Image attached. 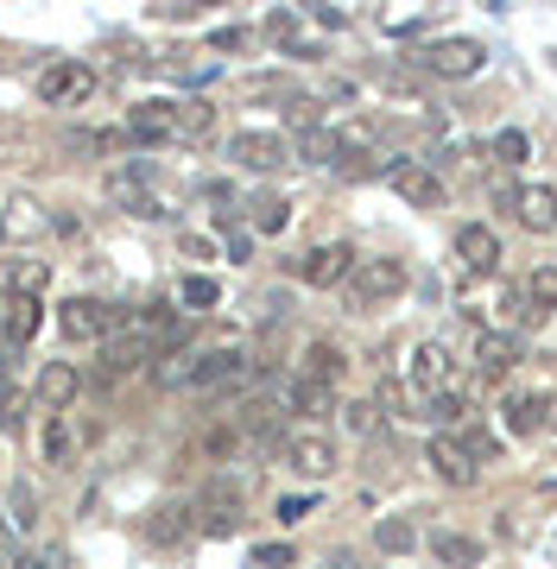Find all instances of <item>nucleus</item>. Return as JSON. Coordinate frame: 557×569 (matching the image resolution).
Returning a JSON list of instances; mask_svg holds the SVG:
<instances>
[{"label":"nucleus","instance_id":"obj_1","mask_svg":"<svg viewBox=\"0 0 557 569\" xmlns=\"http://www.w3.org/2000/svg\"><path fill=\"white\" fill-rule=\"evenodd\" d=\"M406 284H412L406 260L380 253V260H355V272L342 279V291H349V305H355V310H374V305H387V298H399Z\"/></svg>","mask_w":557,"mask_h":569},{"label":"nucleus","instance_id":"obj_2","mask_svg":"<svg viewBox=\"0 0 557 569\" xmlns=\"http://www.w3.org/2000/svg\"><path fill=\"white\" fill-rule=\"evenodd\" d=\"M58 329L70 342H115L127 329V310L121 305H102V298H63L58 305Z\"/></svg>","mask_w":557,"mask_h":569},{"label":"nucleus","instance_id":"obj_3","mask_svg":"<svg viewBox=\"0 0 557 569\" xmlns=\"http://www.w3.org/2000/svg\"><path fill=\"white\" fill-rule=\"evenodd\" d=\"M108 197H115L127 216H140V222H159V216H166V203L152 197V164H146V159L121 164V171L108 178Z\"/></svg>","mask_w":557,"mask_h":569},{"label":"nucleus","instance_id":"obj_4","mask_svg":"<svg viewBox=\"0 0 557 569\" xmlns=\"http://www.w3.org/2000/svg\"><path fill=\"white\" fill-rule=\"evenodd\" d=\"M89 89H96V70L89 63H44L39 70V102H51V108H70V102H83Z\"/></svg>","mask_w":557,"mask_h":569},{"label":"nucleus","instance_id":"obj_5","mask_svg":"<svg viewBox=\"0 0 557 569\" xmlns=\"http://www.w3.org/2000/svg\"><path fill=\"white\" fill-rule=\"evenodd\" d=\"M248 355L241 348H209V355H197V367H190V387L197 392H216V387H248Z\"/></svg>","mask_w":557,"mask_h":569},{"label":"nucleus","instance_id":"obj_6","mask_svg":"<svg viewBox=\"0 0 557 569\" xmlns=\"http://www.w3.org/2000/svg\"><path fill=\"white\" fill-rule=\"evenodd\" d=\"M412 387L418 399H444V392H456V361L444 342H418L412 348Z\"/></svg>","mask_w":557,"mask_h":569},{"label":"nucleus","instance_id":"obj_7","mask_svg":"<svg viewBox=\"0 0 557 569\" xmlns=\"http://www.w3.org/2000/svg\"><path fill=\"white\" fill-rule=\"evenodd\" d=\"M83 392V367H70V361H44L39 367V380H32V399H39L44 418H63V406Z\"/></svg>","mask_w":557,"mask_h":569},{"label":"nucleus","instance_id":"obj_8","mask_svg":"<svg viewBox=\"0 0 557 569\" xmlns=\"http://www.w3.org/2000/svg\"><path fill=\"white\" fill-rule=\"evenodd\" d=\"M228 159L241 164V171H279L291 159V146L279 133H260V127H241L235 140H228Z\"/></svg>","mask_w":557,"mask_h":569},{"label":"nucleus","instance_id":"obj_9","mask_svg":"<svg viewBox=\"0 0 557 569\" xmlns=\"http://www.w3.org/2000/svg\"><path fill=\"white\" fill-rule=\"evenodd\" d=\"M519 361H526V348H519L514 329H481V336H475V373H481V380H507Z\"/></svg>","mask_w":557,"mask_h":569},{"label":"nucleus","instance_id":"obj_10","mask_svg":"<svg viewBox=\"0 0 557 569\" xmlns=\"http://www.w3.org/2000/svg\"><path fill=\"white\" fill-rule=\"evenodd\" d=\"M190 531H197V507H185V500H159V507L140 519V538L146 545H159V550L185 545Z\"/></svg>","mask_w":557,"mask_h":569},{"label":"nucleus","instance_id":"obj_11","mask_svg":"<svg viewBox=\"0 0 557 569\" xmlns=\"http://www.w3.org/2000/svg\"><path fill=\"white\" fill-rule=\"evenodd\" d=\"M178 108H185V102H140L133 114H127V140H140V146L185 140V127H178Z\"/></svg>","mask_w":557,"mask_h":569},{"label":"nucleus","instance_id":"obj_12","mask_svg":"<svg viewBox=\"0 0 557 569\" xmlns=\"http://www.w3.org/2000/svg\"><path fill=\"white\" fill-rule=\"evenodd\" d=\"M355 272V247L349 241H330V247H310L305 260H298V279L317 284V291H330V284H342Z\"/></svg>","mask_w":557,"mask_h":569},{"label":"nucleus","instance_id":"obj_13","mask_svg":"<svg viewBox=\"0 0 557 569\" xmlns=\"http://www.w3.org/2000/svg\"><path fill=\"white\" fill-rule=\"evenodd\" d=\"M500 418H507V430H514V437L551 430V425H557V392H507Z\"/></svg>","mask_w":557,"mask_h":569},{"label":"nucleus","instance_id":"obj_14","mask_svg":"<svg viewBox=\"0 0 557 569\" xmlns=\"http://www.w3.org/2000/svg\"><path fill=\"white\" fill-rule=\"evenodd\" d=\"M481 58H488V51H481L475 39H437L431 51H418V63H425L431 77H475Z\"/></svg>","mask_w":557,"mask_h":569},{"label":"nucleus","instance_id":"obj_15","mask_svg":"<svg viewBox=\"0 0 557 569\" xmlns=\"http://www.w3.org/2000/svg\"><path fill=\"white\" fill-rule=\"evenodd\" d=\"M425 462H431V475L437 481H450V488H469L475 481V462H469V449H462L456 430H437L431 449H425Z\"/></svg>","mask_w":557,"mask_h":569},{"label":"nucleus","instance_id":"obj_16","mask_svg":"<svg viewBox=\"0 0 557 569\" xmlns=\"http://www.w3.org/2000/svg\"><path fill=\"white\" fill-rule=\"evenodd\" d=\"M387 178H392V190H399L412 209H444V203H450L444 178H437V171H425V164H392Z\"/></svg>","mask_w":557,"mask_h":569},{"label":"nucleus","instance_id":"obj_17","mask_svg":"<svg viewBox=\"0 0 557 569\" xmlns=\"http://www.w3.org/2000/svg\"><path fill=\"white\" fill-rule=\"evenodd\" d=\"M286 462L298 468V475H310V481H324L336 468V443L324 430H298V437H286Z\"/></svg>","mask_w":557,"mask_h":569},{"label":"nucleus","instance_id":"obj_18","mask_svg":"<svg viewBox=\"0 0 557 569\" xmlns=\"http://www.w3.org/2000/svg\"><path fill=\"white\" fill-rule=\"evenodd\" d=\"M279 411H291V418H310V425H317V418H330V411H336V392L298 373V380H279Z\"/></svg>","mask_w":557,"mask_h":569},{"label":"nucleus","instance_id":"obj_19","mask_svg":"<svg viewBox=\"0 0 557 569\" xmlns=\"http://www.w3.org/2000/svg\"><path fill=\"white\" fill-rule=\"evenodd\" d=\"M159 348L146 342L140 329H121L115 342H102V380H121V373H140L146 361H152Z\"/></svg>","mask_w":557,"mask_h":569},{"label":"nucleus","instance_id":"obj_20","mask_svg":"<svg viewBox=\"0 0 557 569\" xmlns=\"http://www.w3.org/2000/svg\"><path fill=\"white\" fill-rule=\"evenodd\" d=\"M519 209V228H533V234H557V190L551 183H526L514 197Z\"/></svg>","mask_w":557,"mask_h":569},{"label":"nucleus","instance_id":"obj_21","mask_svg":"<svg viewBox=\"0 0 557 569\" xmlns=\"http://www.w3.org/2000/svg\"><path fill=\"white\" fill-rule=\"evenodd\" d=\"M456 253H462L469 272H495V266H500V234H495V228H481V222H462Z\"/></svg>","mask_w":557,"mask_h":569},{"label":"nucleus","instance_id":"obj_22","mask_svg":"<svg viewBox=\"0 0 557 569\" xmlns=\"http://www.w3.org/2000/svg\"><path fill=\"white\" fill-rule=\"evenodd\" d=\"M44 234V209L32 197H7L0 203V241H39Z\"/></svg>","mask_w":557,"mask_h":569},{"label":"nucleus","instance_id":"obj_23","mask_svg":"<svg viewBox=\"0 0 557 569\" xmlns=\"http://www.w3.org/2000/svg\"><path fill=\"white\" fill-rule=\"evenodd\" d=\"M39 298H7V310H0V342L7 348H26L32 336H39Z\"/></svg>","mask_w":557,"mask_h":569},{"label":"nucleus","instance_id":"obj_24","mask_svg":"<svg viewBox=\"0 0 557 569\" xmlns=\"http://www.w3.org/2000/svg\"><path fill=\"white\" fill-rule=\"evenodd\" d=\"M342 373H349V355H342L336 342H310L305 348V380H317V387L336 392V380H342Z\"/></svg>","mask_w":557,"mask_h":569},{"label":"nucleus","instance_id":"obj_25","mask_svg":"<svg viewBox=\"0 0 557 569\" xmlns=\"http://www.w3.org/2000/svg\"><path fill=\"white\" fill-rule=\"evenodd\" d=\"M431 557L450 569H475L481 563V538H469V531H431Z\"/></svg>","mask_w":557,"mask_h":569},{"label":"nucleus","instance_id":"obj_26","mask_svg":"<svg viewBox=\"0 0 557 569\" xmlns=\"http://www.w3.org/2000/svg\"><path fill=\"white\" fill-rule=\"evenodd\" d=\"M298 159L305 164H342L349 159V140L330 133V127H310V133H298Z\"/></svg>","mask_w":557,"mask_h":569},{"label":"nucleus","instance_id":"obj_27","mask_svg":"<svg viewBox=\"0 0 557 569\" xmlns=\"http://www.w3.org/2000/svg\"><path fill=\"white\" fill-rule=\"evenodd\" d=\"M44 279H51V266H44V260H13V266H0V291H13V298H39Z\"/></svg>","mask_w":557,"mask_h":569},{"label":"nucleus","instance_id":"obj_28","mask_svg":"<svg viewBox=\"0 0 557 569\" xmlns=\"http://www.w3.org/2000/svg\"><path fill=\"white\" fill-rule=\"evenodd\" d=\"M7 526L13 531H32L39 526V488H32V481H7Z\"/></svg>","mask_w":557,"mask_h":569},{"label":"nucleus","instance_id":"obj_29","mask_svg":"<svg viewBox=\"0 0 557 569\" xmlns=\"http://www.w3.org/2000/svg\"><path fill=\"white\" fill-rule=\"evenodd\" d=\"M374 545L387 550V557H412V545H418L412 519H399V512H392V519H380V526H374Z\"/></svg>","mask_w":557,"mask_h":569},{"label":"nucleus","instance_id":"obj_30","mask_svg":"<svg viewBox=\"0 0 557 569\" xmlns=\"http://www.w3.org/2000/svg\"><path fill=\"white\" fill-rule=\"evenodd\" d=\"M178 305H185V310H216V305H222V284L209 279V272H185V284H178Z\"/></svg>","mask_w":557,"mask_h":569},{"label":"nucleus","instance_id":"obj_31","mask_svg":"<svg viewBox=\"0 0 557 569\" xmlns=\"http://www.w3.org/2000/svg\"><path fill=\"white\" fill-rule=\"evenodd\" d=\"M248 222H253V234H279V228L291 222V203H286V197H260Z\"/></svg>","mask_w":557,"mask_h":569},{"label":"nucleus","instance_id":"obj_32","mask_svg":"<svg viewBox=\"0 0 557 569\" xmlns=\"http://www.w3.org/2000/svg\"><path fill=\"white\" fill-rule=\"evenodd\" d=\"M70 456H77V437H70V425H63V418H44V462H70Z\"/></svg>","mask_w":557,"mask_h":569},{"label":"nucleus","instance_id":"obj_33","mask_svg":"<svg viewBox=\"0 0 557 569\" xmlns=\"http://www.w3.org/2000/svg\"><path fill=\"white\" fill-rule=\"evenodd\" d=\"M13 569H70V550L63 545H39V550H20Z\"/></svg>","mask_w":557,"mask_h":569},{"label":"nucleus","instance_id":"obj_34","mask_svg":"<svg viewBox=\"0 0 557 569\" xmlns=\"http://www.w3.org/2000/svg\"><path fill=\"white\" fill-rule=\"evenodd\" d=\"M342 425H349L355 437H374V430H380V406H374V399H355V406H342Z\"/></svg>","mask_w":557,"mask_h":569},{"label":"nucleus","instance_id":"obj_35","mask_svg":"<svg viewBox=\"0 0 557 569\" xmlns=\"http://www.w3.org/2000/svg\"><path fill=\"white\" fill-rule=\"evenodd\" d=\"M456 437H462V449H469V462H475V468H481V462H495V456H500V443H495V437H488V430L462 425V430H456Z\"/></svg>","mask_w":557,"mask_h":569},{"label":"nucleus","instance_id":"obj_36","mask_svg":"<svg viewBox=\"0 0 557 569\" xmlns=\"http://www.w3.org/2000/svg\"><path fill=\"white\" fill-rule=\"evenodd\" d=\"M526 298H533L538 310H551V305H557V266H538L533 279H526Z\"/></svg>","mask_w":557,"mask_h":569},{"label":"nucleus","instance_id":"obj_37","mask_svg":"<svg viewBox=\"0 0 557 569\" xmlns=\"http://www.w3.org/2000/svg\"><path fill=\"white\" fill-rule=\"evenodd\" d=\"M310 512H317V500H310V493H286V500L272 507V519H279V526H298V519H310Z\"/></svg>","mask_w":557,"mask_h":569},{"label":"nucleus","instance_id":"obj_38","mask_svg":"<svg viewBox=\"0 0 557 569\" xmlns=\"http://www.w3.org/2000/svg\"><path fill=\"white\" fill-rule=\"evenodd\" d=\"M495 159H500V164H526V133H519V127L495 133Z\"/></svg>","mask_w":557,"mask_h":569},{"label":"nucleus","instance_id":"obj_39","mask_svg":"<svg viewBox=\"0 0 557 569\" xmlns=\"http://www.w3.org/2000/svg\"><path fill=\"white\" fill-rule=\"evenodd\" d=\"M253 563H260V569H291L298 557H291V545H260V550H253Z\"/></svg>","mask_w":557,"mask_h":569},{"label":"nucleus","instance_id":"obj_40","mask_svg":"<svg viewBox=\"0 0 557 569\" xmlns=\"http://www.w3.org/2000/svg\"><path fill=\"white\" fill-rule=\"evenodd\" d=\"M222 234H228V253H235V260H248V253H253V228H235L222 216Z\"/></svg>","mask_w":557,"mask_h":569},{"label":"nucleus","instance_id":"obj_41","mask_svg":"<svg viewBox=\"0 0 557 569\" xmlns=\"http://www.w3.org/2000/svg\"><path fill=\"white\" fill-rule=\"evenodd\" d=\"M185 260H216V241L209 234H185Z\"/></svg>","mask_w":557,"mask_h":569},{"label":"nucleus","instance_id":"obj_42","mask_svg":"<svg viewBox=\"0 0 557 569\" xmlns=\"http://www.w3.org/2000/svg\"><path fill=\"white\" fill-rule=\"evenodd\" d=\"M267 32H272L279 44H291V39H298V20H291V13H272V20H267Z\"/></svg>","mask_w":557,"mask_h":569},{"label":"nucleus","instance_id":"obj_43","mask_svg":"<svg viewBox=\"0 0 557 569\" xmlns=\"http://www.w3.org/2000/svg\"><path fill=\"white\" fill-rule=\"evenodd\" d=\"M209 44H216V51H241V44H248V32H241V26H222Z\"/></svg>","mask_w":557,"mask_h":569},{"label":"nucleus","instance_id":"obj_44","mask_svg":"<svg viewBox=\"0 0 557 569\" xmlns=\"http://www.w3.org/2000/svg\"><path fill=\"white\" fill-rule=\"evenodd\" d=\"M0 569H13V526L0 519Z\"/></svg>","mask_w":557,"mask_h":569}]
</instances>
